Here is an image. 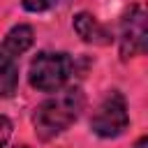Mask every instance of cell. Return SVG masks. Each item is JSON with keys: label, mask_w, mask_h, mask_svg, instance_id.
Listing matches in <instances>:
<instances>
[{"label": "cell", "mask_w": 148, "mask_h": 148, "mask_svg": "<svg viewBox=\"0 0 148 148\" xmlns=\"http://www.w3.org/2000/svg\"><path fill=\"white\" fill-rule=\"evenodd\" d=\"M58 0H23V7L28 12H44L49 7H53Z\"/></svg>", "instance_id": "obj_7"}, {"label": "cell", "mask_w": 148, "mask_h": 148, "mask_svg": "<svg viewBox=\"0 0 148 148\" xmlns=\"http://www.w3.org/2000/svg\"><path fill=\"white\" fill-rule=\"evenodd\" d=\"M148 30H146V14L141 7H130V12L120 21V56L123 60L134 58L146 51Z\"/></svg>", "instance_id": "obj_5"}, {"label": "cell", "mask_w": 148, "mask_h": 148, "mask_svg": "<svg viewBox=\"0 0 148 148\" xmlns=\"http://www.w3.org/2000/svg\"><path fill=\"white\" fill-rule=\"evenodd\" d=\"M32 44L30 25H14L0 44V97H9L18 86V58Z\"/></svg>", "instance_id": "obj_2"}, {"label": "cell", "mask_w": 148, "mask_h": 148, "mask_svg": "<svg viewBox=\"0 0 148 148\" xmlns=\"http://www.w3.org/2000/svg\"><path fill=\"white\" fill-rule=\"evenodd\" d=\"M9 136H12V120L7 116H0V148L9 141Z\"/></svg>", "instance_id": "obj_8"}, {"label": "cell", "mask_w": 148, "mask_h": 148, "mask_svg": "<svg viewBox=\"0 0 148 148\" xmlns=\"http://www.w3.org/2000/svg\"><path fill=\"white\" fill-rule=\"evenodd\" d=\"M86 97L79 88H69L65 92L53 95L51 99L42 102L32 113V127L39 139L49 141L58 134H62L83 111Z\"/></svg>", "instance_id": "obj_1"}, {"label": "cell", "mask_w": 148, "mask_h": 148, "mask_svg": "<svg viewBox=\"0 0 148 148\" xmlns=\"http://www.w3.org/2000/svg\"><path fill=\"white\" fill-rule=\"evenodd\" d=\"M127 123H130V118H127V106H125L123 95L120 92H109L102 99V104L97 106V111L90 120V127L97 136L113 139V136L123 134Z\"/></svg>", "instance_id": "obj_4"}, {"label": "cell", "mask_w": 148, "mask_h": 148, "mask_svg": "<svg viewBox=\"0 0 148 148\" xmlns=\"http://www.w3.org/2000/svg\"><path fill=\"white\" fill-rule=\"evenodd\" d=\"M16 148H28V146H16Z\"/></svg>", "instance_id": "obj_10"}, {"label": "cell", "mask_w": 148, "mask_h": 148, "mask_svg": "<svg viewBox=\"0 0 148 148\" xmlns=\"http://www.w3.org/2000/svg\"><path fill=\"white\" fill-rule=\"evenodd\" d=\"M72 74V58L67 53L42 51L30 62V86L42 92L60 90Z\"/></svg>", "instance_id": "obj_3"}, {"label": "cell", "mask_w": 148, "mask_h": 148, "mask_svg": "<svg viewBox=\"0 0 148 148\" xmlns=\"http://www.w3.org/2000/svg\"><path fill=\"white\" fill-rule=\"evenodd\" d=\"M134 148H148V139H146V136H141V139L136 141V146H134Z\"/></svg>", "instance_id": "obj_9"}, {"label": "cell", "mask_w": 148, "mask_h": 148, "mask_svg": "<svg viewBox=\"0 0 148 148\" xmlns=\"http://www.w3.org/2000/svg\"><path fill=\"white\" fill-rule=\"evenodd\" d=\"M74 30H76V35H79L83 42H88V44H99V46L111 44L109 30H106L92 14H86V12L76 14V16H74Z\"/></svg>", "instance_id": "obj_6"}]
</instances>
